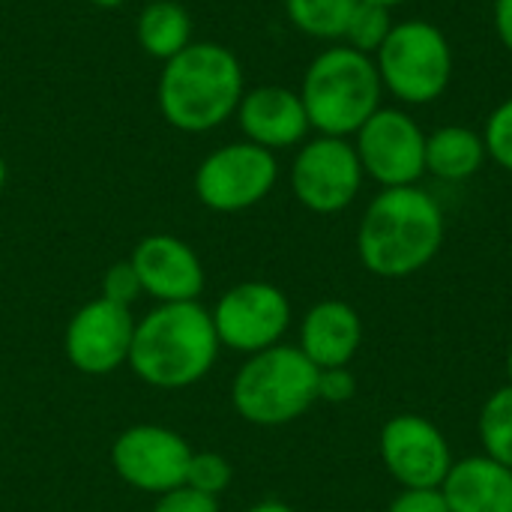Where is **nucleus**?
I'll list each match as a JSON object with an SVG mask.
<instances>
[{
    "label": "nucleus",
    "instance_id": "nucleus-1",
    "mask_svg": "<svg viewBox=\"0 0 512 512\" xmlns=\"http://www.w3.org/2000/svg\"><path fill=\"white\" fill-rule=\"evenodd\" d=\"M441 201L417 186L381 189L357 225V258L378 279H411L444 249Z\"/></svg>",
    "mask_w": 512,
    "mask_h": 512
},
{
    "label": "nucleus",
    "instance_id": "nucleus-2",
    "mask_svg": "<svg viewBox=\"0 0 512 512\" xmlns=\"http://www.w3.org/2000/svg\"><path fill=\"white\" fill-rule=\"evenodd\" d=\"M219 336L198 300L156 303L135 321L129 369L153 390H186L204 381L219 360Z\"/></svg>",
    "mask_w": 512,
    "mask_h": 512
},
{
    "label": "nucleus",
    "instance_id": "nucleus-3",
    "mask_svg": "<svg viewBox=\"0 0 512 512\" xmlns=\"http://www.w3.org/2000/svg\"><path fill=\"white\" fill-rule=\"evenodd\" d=\"M246 93L240 57L219 42H192L162 63L156 105L177 132L201 135L225 126Z\"/></svg>",
    "mask_w": 512,
    "mask_h": 512
},
{
    "label": "nucleus",
    "instance_id": "nucleus-4",
    "mask_svg": "<svg viewBox=\"0 0 512 512\" xmlns=\"http://www.w3.org/2000/svg\"><path fill=\"white\" fill-rule=\"evenodd\" d=\"M300 99L315 135L354 138L357 129L384 105V84L375 57L360 54L345 42L327 45L306 66Z\"/></svg>",
    "mask_w": 512,
    "mask_h": 512
},
{
    "label": "nucleus",
    "instance_id": "nucleus-5",
    "mask_svg": "<svg viewBox=\"0 0 512 512\" xmlns=\"http://www.w3.org/2000/svg\"><path fill=\"white\" fill-rule=\"evenodd\" d=\"M318 402V369L297 345L249 354L231 378V405L240 420L279 429L297 423Z\"/></svg>",
    "mask_w": 512,
    "mask_h": 512
},
{
    "label": "nucleus",
    "instance_id": "nucleus-6",
    "mask_svg": "<svg viewBox=\"0 0 512 512\" xmlns=\"http://www.w3.org/2000/svg\"><path fill=\"white\" fill-rule=\"evenodd\" d=\"M375 66L390 93L402 105H432L453 81L456 57L447 33L426 18L396 21L393 33L375 54Z\"/></svg>",
    "mask_w": 512,
    "mask_h": 512
},
{
    "label": "nucleus",
    "instance_id": "nucleus-7",
    "mask_svg": "<svg viewBox=\"0 0 512 512\" xmlns=\"http://www.w3.org/2000/svg\"><path fill=\"white\" fill-rule=\"evenodd\" d=\"M279 183L276 153L252 144L231 141L210 150L192 177L198 201L213 213H243L258 207Z\"/></svg>",
    "mask_w": 512,
    "mask_h": 512
},
{
    "label": "nucleus",
    "instance_id": "nucleus-8",
    "mask_svg": "<svg viewBox=\"0 0 512 512\" xmlns=\"http://www.w3.org/2000/svg\"><path fill=\"white\" fill-rule=\"evenodd\" d=\"M288 180L309 213L336 216L357 201L366 174L351 138L312 135L297 147Z\"/></svg>",
    "mask_w": 512,
    "mask_h": 512
},
{
    "label": "nucleus",
    "instance_id": "nucleus-9",
    "mask_svg": "<svg viewBox=\"0 0 512 512\" xmlns=\"http://www.w3.org/2000/svg\"><path fill=\"white\" fill-rule=\"evenodd\" d=\"M219 345L234 354H258L285 339L294 321L288 294L264 279L231 285L210 309Z\"/></svg>",
    "mask_w": 512,
    "mask_h": 512
},
{
    "label": "nucleus",
    "instance_id": "nucleus-10",
    "mask_svg": "<svg viewBox=\"0 0 512 512\" xmlns=\"http://www.w3.org/2000/svg\"><path fill=\"white\" fill-rule=\"evenodd\" d=\"M351 141L366 180L381 189L417 186L426 177V129L399 105H381Z\"/></svg>",
    "mask_w": 512,
    "mask_h": 512
},
{
    "label": "nucleus",
    "instance_id": "nucleus-11",
    "mask_svg": "<svg viewBox=\"0 0 512 512\" xmlns=\"http://www.w3.org/2000/svg\"><path fill=\"white\" fill-rule=\"evenodd\" d=\"M192 453L180 432L159 423H135L114 438L108 459L129 489L159 498L186 486Z\"/></svg>",
    "mask_w": 512,
    "mask_h": 512
},
{
    "label": "nucleus",
    "instance_id": "nucleus-12",
    "mask_svg": "<svg viewBox=\"0 0 512 512\" xmlns=\"http://www.w3.org/2000/svg\"><path fill=\"white\" fill-rule=\"evenodd\" d=\"M378 456L402 489H441L456 462L447 435L420 414L390 417L378 432Z\"/></svg>",
    "mask_w": 512,
    "mask_h": 512
},
{
    "label": "nucleus",
    "instance_id": "nucleus-13",
    "mask_svg": "<svg viewBox=\"0 0 512 512\" xmlns=\"http://www.w3.org/2000/svg\"><path fill=\"white\" fill-rule=\"evenodd\" d=\"M135 315L126 306H117L105 297L87 300L63 330V354L69 366L90 378L114 375L129 363Z\"/></svg>",
    "mask_w": 512,
    "mask_h": 512
},
{
    "label": "nucleus",
    "instance_id": "nucleus-14",
    "mask_svg": "<svg viewBox=\"0 0 512 512\" xmlns=\"http://www.w3.org/2000/svg\"><path fill=\"white\" fill-rule=\"evenodd\" d=\"M129 264L144 294L156 303H192L204 294V264L198 252L174 234H147L135 243Z\"/></svg>",
    "mask_w": 512,
    "mask_h": 512
},
{
    "label": "nucleus",
    "instance_id": "nucleus-15",
    "mask_svg": "<svg viewBox=\"0 0 512 512\" xmlns=\"http://www.w3.org/2000/svg\"><path fill=\"white\" fill-rule=\"evenodd\" d=\"M234 120L246 141H252L270 153L300 147L312 132L300 90H291L285 84L249 87L237 105Z\"/></svg>",
    "mask_w": 512,
    "mask_h": 512
},
{
    "label": "nucleus",
    "instance_id": "nucleus-16",
    "mask_svg": "<svg viewBox=\"0 0 512 512\" xmlns=\"http://www.w3.org/2000/svg\"><path fill=\"white\" fill-rule=\"evenodd\" d=\"M363 345V318L345 300H321L300 321L297 348L315 363V369L351 366Z\"/></svg>",
    "mask_w": 512,
    "mask_h": 512
},
{
    "label": "nucleus",
    "instance_id": "nucleus-17",
    "mask_svg": "<svg viewBox=\"0 0 512 512\" xmlns=\"http://www.w3.org/2000/svg\"><path fill=\"white\" fill-rule=\"evenodd\" d=\"M441 495L450 512H512V468L486 453L456 459Z\"/></svg>",
    "mask_w": 512,
    "mask_h": 512
},
{
    "label": "nucleus",
    "instance_id": "nucleus-18",
    "mask_svg": "<svg viewBox=\"0 0 512 512\" xmlns=\"http://www.w3.org/2000/svg\"><path fill=\"white\" fill-rule=\"evenodd\" d=\"M489 162L483 132L471 126H438L426 132V174L444 183H465Z\"/></svg>",
    "mask_w": 512,
    "mask_h": 512
},
{
    "label": "nucleus",
    "instance_id": "nucleus-19",
    "mask_svg": "<svg viewBox=\"0 0 512 512\" xmlns=\"http://www.w3.org/2000/svg\"><path fill=\"white\" fill-rule=\"evenodd\" d=\"M192 33H195L192 15L177 0H153L141 9L135 21V39L141 51L162 63L177 57L183 48H189L195 42Z\"/></svg>",
    "mask_w": 512,
    "mask_h": 512
},
{
    "label": "nucleus",
    "instance_id": "nucleus-20",
    "mask_svg": "<svg viewBox=\"0 0 512 512\" xmlns=\"http://www.w3.org/2000/svg\"><path fill=\"white\" fill-rule=\"evenodd\" d=\"M360 0H285L288 21L321 42H342Z\"/></svg>",
    "mask_w": 512,
    "mask_h": 512
},
{
    "label": "nucleus",
    "instance_id": "nucleus-21",
    "mask_svg": "<svg viewBox=\"0 0 512 512\" xmlns=\"http://www.w3.org/2000/svg\"><path fill=\"white\" fill-rule=\"evenodd\" d=\"M477 438L489 459L512 468V384L498 387L480 408Z\"/></svg>",
    "mask_w": 512,
    "mask_h": 512
},
{
    "label": "nucleus",
    "instance_id": "nucleus-22",
    "mask_svg": "<svg viewBox=\"0 0 512 512\" xmlns=\"http://www.w3.org/2000/svg\"><path fill=\"white\" fill-rule=\"evenodd\" d=\"M396 21H393V9L387 6H378V3H357L351 21H348V30H345V45L360 51V54H369L375 57L378 48L387 42V36L393 33Z\"/></svg>",
    "mask_w": 512,
    "mask_h": 512
},
{
    "label": "nucleus",
    "instance_id": "nucleus-23",
    "mask_svg": "<svg viewBox=\"0 0 512 512\" xmlns=\"http://www.w3.org/2000/svg\"><path fill=\"white\" fill-rule=\"evenodd\" d=\"M231 480H234V468L222 453H213V450L192 453V462H189V471H186V486L189 489H195L201 495H210V498H219V495L228 492Z\"/></svg>",
    "mask_w": 512,
    "mask_h": 512
},
{
    "label": "nucleus",
    "instance_id": "nucleus-24",
    "mask_svg": "<svg viewBox=\"0 0 512 512\" xmlns=\"http://www.w3.org/2000/svg\"><path fill=\"white\" fill-rule=\"evenodd\" d=\"M483 141H486V153L489 159L512 174V96L504 99L486 120L483 126Z\"/></svg>",
    "mask_w": 512,
    "mask_h": 512
},
{
    "label": "nucleus",
    "instance_id": "nucleus-25",
    "mask_svg": "<svg viewBox=\"0 0 512 512\" xmlns=\"http://www.w3.org/2000/svg\"><path fill=\"white\" fill-rule=\"evenodd\" d=\"M102 297L117 303V306H126L132 309L141 297H144V288H141V279L135 273V267L126 261H114L105 276H102Z\"/></svg>",
    "mask_w": 512,
    "mask_h": 512
},
{
    "label": "nucleus",
    "instance_id": "nucleus-26",
    "mask_svg": "<svg viewBox=\"0 0 512 512\" xmlns=\"http://www.w3.org/2000/svg\"><path fill=\"white\" fill-rule=\"evenodd\" d=\"M357 393V378L348 366L339 369H318V402L345 405Z\"/></svg>",
    "mask_w": 512,
    "mask_h": 512
},
{
    "label": "nucleus",
    "instance_id": "nucleus-27",
    "mask_svg": "<svg viewBox=\"0 0 512 512\" xmlns=\"http://www.w3.org/2000/svg\"><path fill=\"white\" fill-rule=\"evenodd\" d=\"M150 512H222L219 510V498L201 495L189 486H180L168 495H159Z\"/></svg>",
    "mask_w": 512,
    "mask_h": 512
},
{
    "label": "nucleus",
    "instance_id": "nucleus-28",
    "mask_svg": "<svg viewBox=\"0 0 512 512\" xmlns=\"http://www.w3.org/2000/svg\"><path fill=\"white\" fill-rule=\"evenodd\" d=\"M387 512H450L441 489H402L390 504Z\"/></svg>",
    "mask_w": 512,
    "mask_h": 512
},
{
    "label": "nucleus",
    "instance_id": "nucleus-29",
    "mask_svg": "<svg viewBox=\"0 0 512 512\" xmlns=\"http://www.w3.org/2000/svg\"><path fill=\"white\" fill-rule=\"evenodd\" d=\"M492 24L501 45L512 54V0H492Z\"/></svg>",
    "mask_w": 512,
    "mask_h": 512
},
{
    "label": "nucleus",
    "instance_id": "nucleus-30",
    "mask_svg": "<svg viewBox=\"0 0 512 512\" xmlns=\"http://www.w3.org/2000/svg\"><path fill=\"white\" fill-rule=\"evenodd\" d=\"M246 512H297L291 504H285V501H258V504H252Z\"/></svg>",
    "mask_w": 512,
    "mask_h": 512
},
{
    "label": "nucleus",
    "instance_id": "nucleus-31",
    "mask_svg": "<svg viewBox=\"0 0 512 512\" xmlns=\"http://www.w3.org/2000/svg\"><path fill=\"white\" fill-rule=\"evenodd\" d=\"M87 3H93V6H99V9H117V6H123L126 0H87Z\"/></svg>",
    "mask_w": 512,
    "mask_h": 512
},
{
    "label": "nucleus",
    "instance_id": "nucleus-32",
    "mask_svg": "<svg viewBox=\"0 0 512 512\" xmlns=\"http://www.w3.org/2000/svg\"><path fill=\"white\" fill-rule=\"evenodd\" d=\"M6 180H9V168H6V159L0 156V192L6 189Z\"/></svg>",
    "mask_w": 512,
    "mask_h": 512
},
{
    "label": "nucleus",
    "instance_id": "nucleus-33",
    "mask_svg": "<svg viewBox=\"0 0 512 512\" xmlns=\"http://www.w3.org/2000/svg\"><path fill=\"white\" fill-rule=\"evenodd\" d=\"M363 3H378V6L396 9V6H402V3H408V0H363Z\"/></svg>",
    "mask_w": 512,
    "mask_h": 512
},
{
    "label": "nucleus",
    "instance_id": "nucleus-34",
    "mask_svg": "<svg viewBox=\"0 0 512 512\" xmlns=\"http://www.w3.org/2000/svg\"><path fill=\"white\" fill-rule=\"evenodd\" d=\"M507 384H512V342L510 351H507Z\"/></svg>",
    "mask_w": 512,
    "mask_h": 512
}]
</instances>
